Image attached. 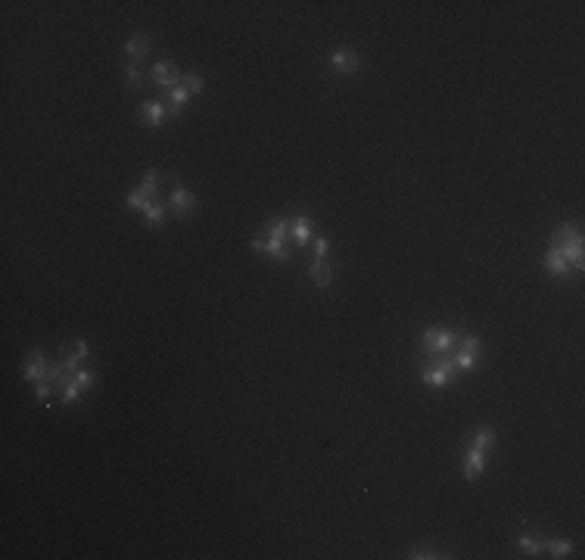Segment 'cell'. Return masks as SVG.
<instances>
[{
    "label": "cell",
    "mask_w": 585,
    "mask_h": 560,
    "mask_svg": "<svg viewBox=\"0 0 585 560\" xmlns=\"http://www.w3.org/2000/svg\"><path fill=\"white\" fill-rule=\"evenodd\" d=\"M290 230H292V218H278V221H271V225H265V237L287 243L290 240Z\"/></svg>",
    "instance_id": "cell-20"
},
{
    "label": "cell",
    "mask_w": 585,
    "mask_h": 560,
    "mask_svg": "<svg viewBox=\"0 0 585 560\" xmlns=\"http://www.w3.org/2000/svg\"><path fill=\"white\" fill-rule=\"evenodd\" d=\"M327 237H318V240H315V259H327Z\"/></svg>",
    "instance_id": "cell-28"
},
{
    "label": "cell",
    "mask_w": 585,
    "mask_h": 560,
    "mask_svg": "<svg viewBox=\"0 0 585 560\" xmlns=\"http://www.w3.org/2000/svg\"><path fill=\"white\" fill-rule=\"evenodd\" d=\"M330 65L337 72H343V75H355V72L361 69V56L355 50H349V47H337V50L330 53Z\"/></svg>",
    "instance_id": "cell-10"
},
{
    "label": "cell",
    "mask_w": 585,
    "mask_h": 560,
    "mask_svg": "<svg viewBox=\"0 0 585 560\" xmlns=\"http://www.w3.org/2000/svg\"><path fill=\"white\" fill-rule=\"evenodd\" d=\"M551 246H557L560 252L567 255V262H570V268L582 271L585 268V246H582V230L576 225H560L554 230V237H551Z\"/></svg>",
    "instance_id": "cell-1"
},
{
    "label": "cell",
    "mask_w": 585,
    "mask_h": 560,
    "mask_svg": "<svg viewBox=\"0 0 585 560\" xmlns=\"http://www.w3.org/2000/svg\"><path fill=\"white\" fill-rule=\"evenodd\" d=\"M486 470V448H476V446H467L464 451V461H461V473H464V480L474 483L479 473Z\"/></svg>",
    "instance_id": "cell-11"
},
{
    "label": "cell",
    "mask_w": 585,
    "mask_h": 560,
    "mask_svg": "<svg viewBox=\"0 0 585 560\" xmlns=\"http://www.w3.org/2000/svg\"><path fill=\"white\" fill-rule=\"evenodd\" d=\"M517 545L523 548L526 554H542V551H545V542H542V539H532V535H520Z\"/></svg>",
    "instance_id": "cell-25"
},
{
    "label": "cell",
    "mask_w": 585,
    "mask_h": 560,
    "mask_svg": "<svg viewBox=\"0 0 585 560\" xmlns=\"http://www.w3.org/2000/svg\"><path fill=\"white\" fill-rule=\"evenodd\" d=\"M312 230H315V221L308 218V215H299V218H292L290 237L296 240V246H305L308 240H312Z\"/></svg>",
    "instance_id": "cell-19"
},
{
    "label": "cell",
    "mask_w": 585,
    "mask_h": 560,
    "mask_svg": "<svg viewBox=\"0 0 585 560\" xmlns=\"http://www.w3.org/2000/svg\"><path fill=\"white\" fill-rule=\"evenodd\" d=\"M253 249L256 252H265L268 259H274V262H287L290 259V249H287V243H280V240H271V237H256L253 240Z\"/></svg>",
    "instance_id": "cell-14"
},
{
    "label": "cell",
    "mask_w": 585,
    "mask_h": 560,
    "mask_svg": "<svg viewBox=\"0 0 585 560\" xmlns=\"http://www.w3.org/2000/svg\"><path fill=\"white\" fill-rule=\"evenodd\" d=\"M197 193H190L187 187L181 184V181L175 178V187H172V196H168V212H172L175 218H190L193 212H197Z\"/></svg>",
    "instance_id": "cell-6"
},
{
    "label": "cell",
    "mask_w": 585,
    "mask_h": 560,
    "mask_svg": "<svg viewBox=\"0 0 585 560\" xmlns=\"http://www.w3.org/2000/svg\"><path fill=\"white\" fill-rule=\"evenodd\" d=\"M137 119H141L143 125H150V128H159L162 122L168 119V103L146 100V103H141V109H137Z\"/></svg>",
    "instance_id": "cell-12"
},
{
    "label": "cell",
    "mask_w": 585,
    "mask_h": 560,
    "mask_svg": "<svg viewBox=\"0 0 585 560\" xmlns=\"http://www.w3.org/2000/svg\"><path fill=\"white\" fill-rule=\"evenodd\" d=\"M479 345H483V340H479L476 333H470V336H464V340L458 343V352H454V367L458 370H470L476 365V355H479Z\"/></svg>",
    "instance_id": "cell-9"
},
{
    "label": "cell",
    "mask_w": 585,
    "mask_h": 560,
    "mask_svg": "<svg viewBox=\"0 0 585 560\" xmlns=\"http://www.w3.org/2000/svg\"><path fill=\"white\" fill-rule=\"evenodd\" d=\"M153 81H156V87L162 90V97H165V94H172V90L181 85V72H177V65L172 60L156 63V65H153Z\"/></svg>",
    "instance_id": "cell-8"
},
{
    "label": "cell",
    "mask_w": 585,
    "mask_h": 560,
    "mask_svg": "<svg viewBox=\"0 0 585 560\" xmlns=\"http://www.w3.org/2000/svg\"><path fill=\"white\" fill-rule=\"evenodd\" d=\"M411 560H433V557H449L442 554V551H433V548H411Z\"/></svg>",
    "instance_id": "cell-26"
},
{
    "label": "cell",
    "mask_w": 585,
    "mask_h": 560,
    "mask_svg": "<svg viewBox=\"0 0 585 560\" xmlns=\"http://www.w3.org/2000/svg\"><path fill=\"white\" fill-rule=\"evenodd\" d=\"M47 370H50V361L44 358V352H28V358H26V367H22V374H26V380L28 383H40V380H47Z\"/></svg>",
    "instance_id": "cell-13"
},
{
    "label": "cell",
    "mask_w": 585,
    "mask_h": 560,
    "mask_svg": "<svg viewBox=\"0 0 585 560\" xmlns=\"http://www.w3.org/2000/svg\"><path fill=\"white\" fill-rule=\"evenodd\" d=\"M470 446H476V448H486V451H489V448L495 446V426H489V424L476 426V433H474V439H470Z\"/></svg>",
    "instance_id": "cell-22"
},
{
    "label": "cell",
    "mask_w": 585,
    "mask_h": 560,
    "mask_svg": "<svg viewBox=\"0 0 585 560\" xmlns=\"http://www.w3.org/2000/svg\"><path fill=\"white\" fill-rule=\"evenodd\" d=\"M84 358H87V343L84 340H75L72 349L69 345H62V370H66V374H75Z\"/></svg>",
    "instance_id": "cell-15"
},
{
    "label": "cell",
    "mask_w": 585,
    "mask_h": 560,
    "mask_svg": "<svg viewBox=\"0 0 585 560\" xmlns=\"http://www.w3.org/2000/svg\"><path fill=\"white\" fill-rule=\"evenodd\" d=\"M454 370H458V367H454V358L449 355V358L436 361L433 367H424V374H420V377H424V383L430 386V389H445V386L454 380Z\"/></svg>",
    "instance_id": "cell-7"
},
{
    "label": "cell",
    "mask_w": 585,
    "mask_h": 560,
    "mask_svg": "<svg viewBox=\"0 0 585 560\" xmlns=\"http://www.w3.org/2000/svg\"><path fill=\"white\" fill-rule=\"evenodd\" d=\"M542 262H545V268L551 271V274H557V277L570 274V262H567V255L560 252L557 246H548V252L542 255Z\"/></svg>",
    "instance_id": "cell-17"
},
{
    "label": "cell",
    "mask_w": 585,
    "mask_h": 560,
    "mask_svg": "<svg viewBox=\"0 0 585 560\" xmlns=\"http://www.w3.org/2000/svg\"><path fill=\"white\" fill-rule=\"evenodd\" d=\"M125 85H128V90H141L143 72H141V65H137V63H128V65H125Z\"/></svg>",
    "instance_id": "cell-23"
},
{
    "label": "cell",
    "mask_w": 585,
    "mask_h": 560,
    "mask_svg": "<svg viewBox=\"0 0 585 560\" xmlns=\"http://www.w3.org/2000/svg\"><path fill=\"white\" fill-rule=\"evenodd\" d=\"M50 392H53V383H47V380L35 383V399H38L44 408H47V399H50Z\"/></svg>",
    "instance_id": "cell-27"
},
{
    "label": "cell",
    "mask_w": 585,
    "mask_h": 560,
    "mask_svg": "<svg viewBox=\"0 0 585 560\" xmlns=\"http://www.w3.org/2000/svg\"><path fill=\"white\" fill-rule=\"evenodd\" d=\"M545 551L551 557H570V551H573V545L567 539H554V542H545Z\"/></svg>",
    "instance_id": "cell-24"
},
{
    "label": "cell",
    "mask_w": 585,
    "mask_h": 560,
    "mask_svg": "<svg viewBox=\"0 0 585 560\" xmlns=\"http://www.w3.org/2000/svg\"><path fill=\"white\" fill-rule=\"evenodd\" d=\"M458 345V336L445 327H427L420 336V355L424 358H436V355H452V349Z\"/></svg>",
    "instance_id": "cell-2"
},
{
    "label": "cell",
    "mask_w": 585,
    "mask_h": 560,
    "mask_svg": "<svg viewBox=\"0 0 585 560\" xmlns=\"http://www.w3.org/2000/svg\"><path fill=\"white\" fill-rule=\"evenodd\" d=\"M146 53H150V38H146V35H131L125 41V56L131 63H141Z\"/></svg>",
    "instance_id": "cell-18"
},
{
    "label": "cell",
    "mask_w": 585,
    "mask_h": 560,
    "mask_svg": "<svg viewBox=\"0 0 585 560\" xmlns=\"http://www.w3.org/2000/svg\"><path fill=\"white\" fill-rule=\"evenodd\" d=\"M156 193H159V171L150 168V171L143 175V184L137 187V190L128 193V209H131V212H143L153 200H159Z\"/></svg>",
    "instance_id": "cell-4"
},
{
    "label": "cell",
    "mask_w": 585,
    "mask_h": 560,
    "mask_svg": "<svg viewBox=\"0 0 585 560\" xmlns=\"http://www.w3.org/2000/svg\"><path fill=\"white\" fill-rule=\"evenodd\" d=\"M308 277H312V284L318 286V290H327V286L333 284V271H330V265H327V259H312Z\"/></svg>",
    "instance_id": "cell-16"
},
{
    "label": "cell",
    "mask_w": 585,
    "mask_h": 560,
    "mask_svg": "<svg viewBox=\"0 0 585 560\" xmlns=\"http://www.w3.org/2000/svg\"><path fill=\"white\" fill-rule=\"evenodd\" d=\"M206 87V81H202V75H187V78H181V85H177L172 94H165V100H168V115H181V109H184V103L190 100L193 94H199V90Z\"/></svg>",
    "instance_id": "cell-3"
},
{
    "label": "cell",
    "mask_w": 585,
    "mask_h": 560,
    "mask_svg": "<svg viewBox=\"0 0 585 560\" xmlns=\"http://www.w3.org/2000/svg\"><path fill=\"white\" fill-rule=\"evenodd\" d=\"M165 215H168V203H165V200H153V203L143 209V218H146V225H150V227H159Z\"/></svg>",
    "instance_id": "cell-21"
},
{
    "label": "cell",
    "mask_w": 585,
    "mask_h": 560,
    "mask_svg": "<svg viewBox=\"0 0 585 560\" xmlns=\"http://www.w3.org/2000/svg\"><path fill=\"white\" fill-rule=\"evenodd\" d=\"M97 383V374L94 370H75L72 377H66V380L60 383V399L62 405H72V402H78V395L87 389V386Z\"/></svg>",
    "instance_id": "cell-5"
}]
</instances>
